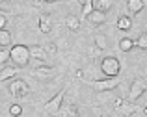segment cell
<instances>
[{
    "mask_svg": "<svg viewBox=\"0 0 147 117\" xmlns=\"http://www.w3.org/2000/svg\"><path fill=\"white\" fill-rule=\"evenodd\" d=\"M134 45L142 50H147V34H140V37L134 41Z\"/></svg>",
    "mask_w": 147,
    "mask_h": 117,
    "instance_id": "7402d4cb",
    "label": "cell"
},
{
    "mask_svg": "<svg viewBox=\"0 0 147 117\" xmlns=\"http://www.w3.org/2000/svg\"><path fill=\"white\" fill-rule=\"evenodd\" d=\"M22 114V108H21V104H11L9 106V115H13V117H19Z\"/></svg>",
    "mask_w": 147,
    "mask_h": 117,
    "instance_id": "603a6c76",
    "label": "cell"
},
{
    "mask_svg": "<svg viewBox=\"0 0 147 117\" xmlns=\"http://www.w3.org/2000/svg\"><path fill=\"white\" fill-rule=\"evenodd\" d=\"M93 41H95V46H97L99 50H104V48L108 46V41H106V37H104V36H100V34H99V36H95V39H93Z\"/></svg>",
    "mask_w": 147,
    "mask_h": 117,
    "instance_id": "44dd1931",
    "label": "cell"
},
{
    "mask_svg": "<svg viewBox=\"0 0 147 117\" xmlns=\"http://www.w3.org/2000/svg\"><path fill=\"white\" fill-rule=\"evenodd\" d=\"M63 97H65V89H61V91L58 93L56 97H52V99H50L49 102L43 106L45 114H49V115H52V114H58V110L61 108V102H63Z\"/></svg>",
    "mask_w": 147,
    "mask_h": 117,
    "instance_id": "8992f818",
    "label": "cell"
},
{
    "mask_svg": "<svg viewBox=\"0 0 147 117\" xmlns=\"http://www.w3.org/2000/svg\"><path fill=\"white\" fill-rule=\"evenodd\" d=\"M54 75H56V71H54L52 67H47V65L36 67L32 71V76L36 78V80H50V78H54Z\"/></svg>",
    "mask_w": 147,
    "mask_h": 117,
    "instance_id": "52a82bcc",
    "label": "cell"
},
{
    "mask_svg": "<svg viewBox=\"0 0 147 117\" xmlns=\"http://www.w3.org/2000/svg\"><path fill=\"white\" fill-rule=\"evenodd\" d=\"M9 52V60L13 61L15 67H26L30 61V54H28V46L24 45H15L11 46V50H7Z\"/></svg>",
    "mask_w": 147,
    "mask_h": 117,
    "instance_id": "6da1fadb",
    "label": "cell"
},
{
    "mask_svg": "<svg viewBox=\"0 0 147 117\" xmlns=\"http://www.w3.org/2000/svg\"><path fill=\"white\" fill-rule=\"evenodd\" d=\"M91 4H93V9L108 13V11L112 9V6H114V0H95V2H91Z\"/></svg>",
    "mask_w": 147,
    "mask_h": 117,
    "instance_id": "4fadbf2b",
    "label": "cell"
},
{
    "mask_svg": "<svg viewBox=\"0 0 147 117\" xmlns=\"http://www.w3.org/2000/svg\"><path fill=\"white\" fill-rule=\"evenodd\" d=\"M43 48H45V52H47V54H56L58 52V48H56V45H54V43H47Z\"/></svg>",
    "mask_w": 147,
    "mask_h": 117,
    "instance_id": "484cf974",
    "label": "cell"
},
{
    "mask_svg": "<svg viewBox=\"0 0 147 117\" xmlns=\"http://www.w3.org/2000/svg\"><path fill=\"white\" fill-rule=\"evenodd\" d=\"M0 2H4V0H0Z\"/></svg>",
    "mask_w": 147,
    "mask_h": 117,
    "instance_id": "4dcf8cb0",
    "label": "cell"
},
{
    "mask_svg": "<svg viewBox=\"0 0 147 117\" xmlns=\"http://www.w3.org/2000/svg\"><path fill=\"white\" fill-rule=\"evenodd\" d=\"M28 54H30V60H39V61L47 60V52H45V48L39 46V45H32L28 48Z\"/></svg>",
    "mask_w": 147,
    "mask_h": 117,
    "instance_id": "ba28073f",
    "label": "cell"
},
{
    "mask_svg": "<svg viewBox=\"0 0 147 117\" xmlns=\"http://www.w3.org/2000/svg\"><path fill=\"white\" fill-rule=\"evenodd\" d=\"M100 71L104 73V76H106V78L117 76L119 71H121V63H119L117 58L106 56V58H102V61H100Z\"/></svg>",
    "mask_w": 147,
    "mask_h": 117,
    "instance_id": "7a4b0ae2",
    "label": "cell"
},
{
    "mask_svg": "<svg viewBox=\"0 0 147 117\" xmlns=\"http://www.w3.org/2000/svg\"><path fill=\"white\" fill-rule=\"evenodd\" d=\"M7 45H11V34L6 28L0 30V48H6Z\"/></svg>",
    "mask_w": 147,
    "mask_h": 117,
    "instance_id": "ac0fdd59",
    "label": "cell"
},
{
    "mask_svg": "<svg viewBox=\"0 0 147 117\" xmlns=\"http://www.w3.org/2000/svg\"><path fill=\"white\" fill-rule=\"evenodd\" d=\"M145 89H147V82L144 78H136V80L132 82L130 91H129V102H136V100L145 93Z\"/></svg>",
    "mask_w": 147,
    "mask_h": 117,
    "instance_id": "3957f363",
    "label": "cell"
},
{
    "mask_svg": "<svg viewBox=\"0 0 147 117\" xmlns=\"http://www.w3.org/2000/svg\"><path fill=\"white\" fill-rule=\"evenodd\" d=\"M88 21L91 22V24H95V26H99V24H102L104 21H106V13H102V11H97V9H93L90 15H88Z\"/></svg>",
    "mask_w": 147,
    "mask_h": 117,
    "instance_id": "8fae6325",
    "label": "cell"
},
{
    "mask_svg": "<svg viewBox=\"0 0 147 117\" xmlns=\"http://www.w3.org/2000/svg\"><path fill=\"white\" fill-rule=\"evenodd\" d=\"M138 110H140V108H138L134 102H125V100H123V102L119 104L117 108H115V112H119V114H121L123 117H127V115L134 114V112H138Z\"/></svg>",
    "mask_w": 147,
    "mask_h": 117,
    "instance_id": "9c48e42d",
    "label": "cell"
},
{
    "mask_svg": "<svg viewBox=\"0 0 147 117\" xmlns=\"http://www.w3.org/2000/svg\"><path fill=\"white\" fill-rule=\"evenodd\" d=\"M117 84H119V76H110V78H104V80H93L91 87L95 91H106V89L117 87Z\"/></svg>",
    "mask_w": 147,
    "mask_h": 117,
    "instance_id": "5b68a950",
    "label": "cell"
},
{
    "mask_svg": "<svg viewBox=\"0 0 147 117\" xmlns=\"http://www.w3.org/2000/svg\"><path fill=\"white\" fill-rule=\"evenodd\" d=\"M76 78H84V71H82V69H78V71H76Z\"/></svg>",
    "mask_w": 147,
    "mask_h": 117,
    "instance_id": "83f0119b",
    "label": "cell"
},
{
    "mask_svg": "<svg viewBox=\"0 0 147 117\" xmlns=\"http://www.w3.org/2000/svg\"><path fill=\"white\" fill-rule=\"evenodd\" d=\"M80 4H88V2H91V0H78Z\"/></svg>",
    "mask_w": 147,
    "mask_h": 117,
    "instance_id": "f1b7e54d",
    "label": "cell"
},
{
    "mask_svg": "<svg viewBox=\"0 0 147 117\" xmlns=\"http://www.w3.org/2000/svg\"><path fill=\"white\" fill-rule=\"evenodd\" d=\"M144 7H145L144 0H127V9H129V13H132V15L140 13Z\"/></svg>",
    "mask_w": 147,
    "mask_h": 117,
    "instance_id": "7c38bea8",
    "label": "cell"
},
{
    "mask_svg": "<svg viewBox=\"0 0 147 117\" xmlns=\"http://www.w3.org/2000/svg\"><path fill=\"white\" fill-rule=\"evenodd\" d=\"M6 22H7V21H6V15H4L2 11H0V30L6 28Z\"/></svg>",
    "mask_w": 147,
    "mask_h": 117,
    "instance_id": "4316f807",
    "label": "cell"
},
{
    "mask_svg": "<svg viewBox=\"0 0 147 117\" xmlns=\"http://www.w3.org/2000/svg\"><path fill=\"white\" fill-rule=\"evenodd\" d=\"M9 93L15 97V99H21V97H24V95H28V84H26L24 80H21V78H15L13 82L9 84Z\"/></svg>",
    "mask_w": 147,
    "mask_h": 117,
    "instance_id": "277c9868",
    "label": "cell"
},
{
    "mask_svg": "<svg viewBox=\"0 0 147 117\" xmlns=\"http://www.w3.org/2000/svg\"><path fill=\"white\" fill-rule=\"evenodd\" d=\"M7 60H9V52L6 48H0V65H4Z\"/></svg>",
    "mask_w": 147,
    "mask_h": 117,
    "instance_id": "d4e9b609",
    "label": "cell"
},
{
    "mask_svg": "<svg viewBox=\"0 0 147 117\" xmlns=\"http://www.w3.org/2000/svg\"><path fill=\"white\" fill-rule=\"evenodd\" d=\"M114 99V93H112V89H106V91H97L95 93V102L97 104H104L108 102V100Z\"/></svg>",
    "mask_w": 147,
    "mask_h": 117,
    "instance_id": "5bb4252c",
    "label": "cell"
},
{
    "mask_svg": "<svg viewBox=\"0 0 147 117\" xmlns=\"http://www.w3.org/2000/svg\"><path fill=\"white\" fill-rule=\"evenodd\" d=\"M91 11H93V4L91 2H88V4H82V17L86 19L88 15L91 13Z\"/></svg>",
    "mask_w": 147,
    "mask_h": 117,
    "instance_id": "cb8c5ba5",
    "label": "cell"
},
{
    "mask_svg": "<svg viewBox=\"0 0 147 117\" xmlns=\"http://www.w3.org/2000/svg\"><path fill=\"white\" fill-rule=\"evenodd\" d=\"M50 28H52V19H50L49 13H43L39 17V32L41 34H49Z\"/></svg>",
    "mask_w": 147,
    "mask_h": 117,
    "instance_id": "30bf717a",
    "label": "cell"
},
{
    "mask_svg": "<svg viewBox=\"0 0 147 117\" xmlns=\"http://www.w3.org/2000/svg\"><path fill=\"white\" fill-rule=\"evenodd\" d=\"M43 2H56V0H43Z\"/></svg>",
    "mask_w": 147,
    "mask_h": 117,
    "instance_id": "f546056e",
    "label": "cell"
},
{
    "mask_svg": "<svg viewBox=\"0 0 147 117\" xmlns=\"http://www.w3.org/2000/svg\"><path fill=\"white\" fill-rule=\"evenodd\" d=\"M117 28L123 30V32H127V30L132 28V21H130L129 15H121V17L117 19Z\"/></svg>",
    "mask_w": 147,
    "mask_h": 117,
    "instance_id": "9a60e30c",
    "label": "cell"
},
{
    "mask_svg": "<svg viewBox=\"0 0 147 117\" xmlns=\"http://www.w3.org/2000/svg\"><path fill=\"white\" fill-rule=\"evenodd\" d=\"M132 46H134V41H132V39H129V37H123L121 41H119V48H121L123 52L132 50Z\"/></svg>",
    "mask_w": 147,
    "mask_h": 117,
    "instance_id": "ffe728a7",
    "label": "cell"
},
{
    "mask_svg": "<svg viewBox=\"0 0 147 117\" xmlns=\"http://www.w3.org/2000/svg\"><path fill=\"white\" fill-rule=\"evenodd\" d=\"M65 26H67L69 30H73V32H76V30H80V19L75 17V15H69V17L65 19Z\"/></svg>",
    "mask_w": 147,
    "mask_h": 117,
    "instance_id": "2e32d148",
    "label": "cell"
},
{
    "mask_svg": "<svg viewBox=\"0 0 147 117\" xmlns=\"http://www.w3.org/2000/svg\"><path fill=\"white\" fill-rule=\"evenodd\" d=\"M15 75H17V67H4L2 71H0V82L9 80V78H13Z\"/></svg>",
    "mask_w": 147,
    "mask_h": 117,
    "instance_id": "e0dca14e",
    "label": "cell"
},
{
    "mask_svg": "<svg viewBox=\"0 0 147 117\" xmlns=\"http://www.w3.org/2000/svg\"><path fill=\"white\" fill-rule=\"evenodd\" d=\"M58 114H60V117H80L76 106H67L65 110H58Z\"/></svg>",
    "mask_w": 147,
    "mask_h": 117,
    "instance_id": "d6986e66",
    "label": "cell"
}]
</instances>
